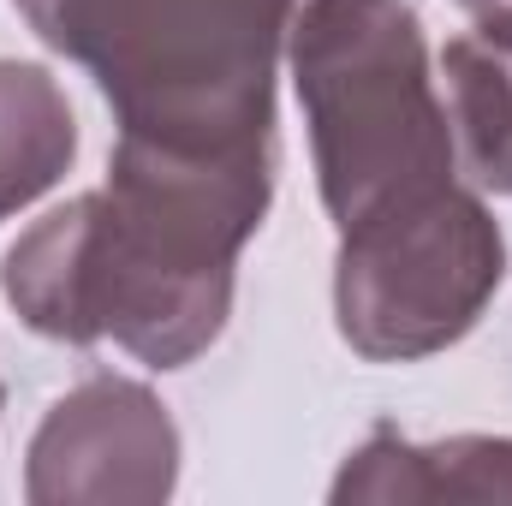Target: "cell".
Listing matches in <instances>:
<instances>
[{"label": "cell", "mask_w": 512, "mask_h": 506, "mask_svg": "<svg viewBox=\"0 0 512 506\" xmlns=\"http://www.w3.org/2000/svg\"><path fill=\"white\" fill-rule=\"evenodd\" d=\"M274 191V149L191 155L120 137L108 185L6 251V298L48 340H120L155 370L191 364L233 310V262Z\"/></svg>", "instance_id": "cell-1"}, {"label": "cell", "mask_w": 512, "mask_h": 506, "mask_svg": "<svg viewBox=\"0 0 512 506\" xmlns=\"http://www.w3.org/2000/svg\"><path fill=\"white\" fill-rule=\"evenodd\" d=\"M298 0H18L30 30L96 72L120 137L227 155L274 149V60Z\"/></svg>", "instance_id": "cell-2"}, {"label": "cell", "mask_w": 512, "mask_h": 506, "mask_svg": "<svg viewBox=\"0 0 512 506\" xmlns=\"http://www.w3.org/2000/svg\"><path fill=\"white\" fill-rule=\"evenodd\" d=\"M286 54L340 233L453 185V126L405 0H298Z\"/></svg>", "instance_id": "cell-3"}, {"label": "cell", "mask_w": 512, "mask_h": 506, "mask_svg": "<svg viewBox=\"0 0 512 506\" xmlns=\"http://www.w3.org/2000/svg\"><path fill=\"white\" fill-rule=\"evenodd\" d=\"M507 274V239L483 197L441 185L340 233L334 310L340 334L370 364H411L483 316Z\"/></svg>", "instance_id": "cell-4"}, {"label": "cell", "mask_w": 512, "mask_h": 506, "mask_svg": "<svg viewBox=\"0 0 512 506\" xmlns=\"http://www.w3.org/2000/svg\"><path fill=\"white\" fill-rule=\"evenodd\" d=\"M179 435L149 387L96 376L72 387L30 441L24 495L36 506L66 501H131L149 506L173 489Z\"/></svg>", "instance_id": "cell-5"}, {"label": "cell", "mask_w": 512, "mask_h": 506, "mask_svg": "<svg viewBox=\"0 0 512 506\" xmlns=\"http://www.w3.org/2000/svg\"><path fill=\"white\" fill-rule=\"evenodd\" d=\"M334 501H512V441L453 435L411 447L376 429L340 471Z\"/></svg>", "instance_id": "cell-6"}, {"label": "cell", "mask_w": 512, "mask_h": 506, "mask_svg": "<svg viewBox=\"0 0 512 506\" xmlns=\"http://www.w3.org/2000/svg\"><path fill=\"white\" fill-rule=\"evenodd\" d=\"M453 161L477 191L512 197V42L453 36L441 54Z\"/></svg>", "instance_id": "cell-7"}, {"label": "cell", "mask_w": 512, "mask_h": 506, "mask_svg": "<svg viewBox=\"0 0 512 506\" xmlns=\"http://www.w3.org/2000/svg\"><path fill=\"white\" fill-rule=\"evenodd\" d=\"M78 155L66 90L24 60H0V221L30 209Z\"/></svg>", "instance_id": "cell-8"}, {"label": "cell", "mask_w": 512, "mask_h": 506, "mask_svg": "<svg viewBox=\"0 0 512 506\" xmlns=\"http://www.w3.org/2000/svg\"><path fill=\"white\" fill-rule=\"evenodd\" d=\"M459 6L477 18V36L512 42V0H459Z\"/></svg>", "instance_id": "cell-9"}]
</instances>
